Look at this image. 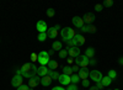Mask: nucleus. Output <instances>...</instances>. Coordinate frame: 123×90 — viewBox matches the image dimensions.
<instances>
[{"mask_svg":"<svg viewBox=\"0 0 123 90\" xmlns=\"http://www.w3.org/2000/svg\"><path fill=\"white\" fill-rule=\"evenodd\" d=\"M21 74H22V77L31 79L37 74V67L33 63H26L21 68Z\"/></svg>","mask_w":123,"mask_h":90,"instance_id":"nucleus-1","label":"nucleus"},{"mask_svg":"<svg viewBox=\"0 0 123 90\" xmlns=\"http://www.w3.org/2000/svg\"><path fill=\"white\" fill-rule=\"evenodd\" d=\"M75 31L71 27H64L63 30H62V39H63L64 42H68L70 41L71 38L75 37Z\"/></svg>","mask_w":123,"mask_h":90,"instance_id":"nucleus-2","label":"nucleus"},{"mask_svg":"<svg viewBox=\"0 0 123 90\" xmlns=\"http://www.w3.org/2000/svg\"><path fill=\"white\" fill-rule=\"evenodd\" d=\"M89 62H90V59L84 54V56H78L76 58H75V63H76V65L80 68H86L87 65H89Z\"/></svg>","mask_w":123,"mask_h":90,"instance_id":"nucleus-3","label":"nucleus"},{"mask_svg":"<svg viewBox=\"0 0 123 90\" xmlns=\"http://www.w3.org/2000/svg\"><path fill=\"white\" fill-rule=\"evenodd\" d=\"M49 61H50V56L48 54V52L42 51V52L38 53V63L41 65H47Z\"/></svg>","mask_w":123,"mask_h":90,"instance_id":"nucleus-4","label":"nucleus"},{"mask_svg":"<svg viewBox=\"0 0 123 90\" xmlns=\"http://www.w3.org/2000/svg\"><path fill=\"white\" fill-rule=\"evenodd\" d=\"M67 51H68V56H70L71 58H76L78 56H80V48L79 47H68L67 46Z\"/></svg>","mask_w":123,"mask_h":90,"instance_id":"nucleus-5","label":"nucleus"},{"mask_svg":"<svg viewBox=\"0 0 123 90\" xmlns=\"http://www.w3.org/2000/svg\"><path fill=\"white\" fill-rule=\"evenodd\" d=\"M89 78H91V80H94L96 83H100L101 79H102V73L98 72V71H91Z\"/></svg>","mask_w":123,"mask_h":90,"instance_id":"nucleus-6","label":"nucleus"},{"mask_svg":"<svg viewBox=\"0 0 123 90\" xmlns=\"http://www.w3.org/2000/svg\"><path fill=\"white\" fill-rule=\"evenodd\" d=\"M11 85L15 86V88H20L24 85V82H22V77L21 75H15L11 80Z\"/></svg>","mask_w":123,"mask_h":90,"instance_id":"nucleus-7","label":"nucleus"},{"mask_svg":"<svg viewBox=\"0 0 123 90\" xmlns=\"http://www.w3.org/2000/svg\"><path fill=\"white\" fill-rule=\"evenodd\" d=\"M36 28L39 31V33H42V32H47L48 26H47L46 21H43V20H39V21L37 22V25H36Z\"/></svg>","mask_w":123,"mask_h":90,"instance_id":"nucleus-8","label":"nucleus"},{"mask_svg":"<svg viewBox=\"0 0 123 90\" xmlns=\"http://www.w3.org/2000/svg\"><path fill=\"white\" fill-rule=\"evenodd\" d=\"M78 75H79V78L81 79V80H85V79H87L89 75H90V71L87 68H80Z\"/></svg>","mask_w":123,"mask_h":90,"instance_id":"nucleus-9","label":"nucleus"},{"mask_svg":"<svg viewBox=\"0 0 123 90\" xmlns=\"http://www.w3.org/2000/svg\"><path fill=\"white\" fill-rule=\"evenodd\" d=\"M73 25L76 26L78 28H81V27L85 26V22H84L83 17H80V16H74V17H73Z\"/></svg>","mask_w":123,"mask_h":90,"instance_id":"nucleus-10","label":"nucleus"},{"mask_svg":"<svg viewBox=\"0 0 123 90\" xmlns=\"http://www.w3.org/2000/svg\"><path fill=\"white\" fill-rule=\"evenodd\" d=\"M38 84H41V77L35 75V77H32V78L30 79V83H28V85H30V88H31V89L36 88Z\"/></svg>","mask_w":123,"mask_h":90,"instance_id":"nucleus-11","label":"nucleus"},{"mask_svg":"<svg viewBox=\"0 0 123 90\" xmlns=\"http://www.w3.org/2000/svg\"><path fill=\"white\" fill-rule=\"evenodd\" d=\"M58 80H59V83H60L62 85H68V84L71 83L70 77H69V75H65V74H60L59 78H58Z\"/></svg>","mask_w":123,"mask_h":90,"instance_id":"nucleus-12","label":"nucleus"},{"mask_svg":"<svg viewBox=\"0 0 123 90\" xmlns=\"http://www.w3.org/2000/svg\"><path fill=\"white\" fill-rule=\"evenodd\" d=\"M58 36V31L54 28V26L53 27H48V30H47V37L48 38H55Z\"/></svg>","mask_w":123,"mask_h":90,"instance_id":"nucleus-13","label":"nucleus"},{"mask_svg":"<svg viewBox=\"0 0 123 90\" xmlns=\"http://www.w3.org/2000/svg\"><path fill=\"white\" fill-rule=\"evenodd\" d=\"M48 72H49V69H48V67H46V65H41L39 68H37V74H38V77H39V75H41V77H44V75L48 74Z\"/></svg>","mask_w":123,"mask_h":90,"instance_id":"nucleus-14","label":"nucleus"},{"mask_svg":"<svg viewBox=\"0 0 123 90\" xmlns=\"http://www.w3.org/2000/svg\"><path fill=\"white\" fill-rule=\"evenodd\" d=\"M83 20H84V22H85V24H87V25H91V22L95 20V15L89 13V14H86V15L83 17Z\"/></svg>","mask_w":123,"mask_h":90,"instance_id":"nucleus-15","label":"nucleus"},{"mask_svg":"<svg viewBox=\"0 0 123 90\" xmlns=\"http://www.w3.org/2000/svg\"><path fill=\"white\" fill-rule=\"evenodd\" d=\"M41 83H42L43 86H48V85H50V83H52V78H50L49 75H44V77L41 78Z\"/></svg>","mask_w":123,"mask_h":90,"instance_id":"nucleus-16","label":"nucleus"},{"mask_svg":"<svg viewBox=\"0 0 123 90\" xmlns=\"http://www.w3.org/2000/svg\"><path fill=\"white\" fill-rule=\"evenodd\" d=\"M48 69L49 71H54V69H57L58 67H59V64H58V62L57 61H54V59H50V61L48 62Z\"/></svg>","mask_w":123,"mask_h":90,"instance_id":"nucleus-17","label":"nucleus"},{"mask_svg":"<svg viewBox=\"0 0 123 90\" xmlns=\"http://www.w3.org/2000/svg\"><path fill=\"white\" fill-rule=\"evenodd\" d=\"M74 38H75V41H76L78 46H81V45H84V43H85V37H84V36H81L80 33H76Z\"/></svg>","mask_w":123,"mask_h":90,"instance_id":"nucleus-18","label":"nucleus"},{"mask_svg":"<svg viewBox=\"0 0 123 90\" xmlns=\"http://www.w3.org/2000/svg\"><path fill=\"white\" fill-rule=\"evenodd\" d=\"M85 56H86L89 59H92V58H94V56H95V49L92 48V47L86 48V51H85Z\"/></svg>","mask_w":123,"mask_h":90,"instance_id":"nucleus-19","label":"nucleus"},{"mask_svg":"<svg viewBox=\"0 0 123 90\" xmlns=\"http://www.w3.org/2000/svg\"><path fill=\"white\" fill-rule=\"evenodd\" d=\"M63 74H65V75H69V77H71L74 73H73V69H71V67H69V65H65V67H63Z\"/></svg>","mask_w":123,"mask_h":90,"instance_id":"nucleus-20","label":"nucleus"},{"mask_svg":"<svg viewBox=\"0 0 123 90\" xmlns=\"http://www.w3.org/2000/svg\"><path fill=\"white\" fill-rule=\"evenodd\" d=\"M47 75H49L50 78H52V80H58V78H59V75H60V74H58V73H57V72H54V71H49Z\"/></svg>","mask_w":123,"mask_h":90,"instance_id":"nucleus-21","label":"nucleus"},{"mask_svg":"<svg viewBox=\"0 0 123 90\" xmlns=\"http://www.w3.org/2000/svg\"><path fill=\"white\" fill-rule=\"evenodd\" d=\"M111 79L106 75V77H102V79H101V83L104 84V86H108V85H111Z\"/></svg>","mask_w":123,"mask_h":90,"instance_id":"nucleus-22","label":"nucleus"},{"mask_svg":"<svg viewBox=\"0 0 123 90\" xmlns=\"http://www.w3.org/2000/svg\"><path fill=\"white\" fill-rule=\"evenodd\" d=\"M52 49H53V51H60V49H62V42L60 41H55L52 45Z\"/></svg>","mask_w":123,"mask_h":90,"instance_id":"nucleus-23","label":"nucleus"},{"mask_svg":"<svg viewBox=\"0 0 123 90\" xmlns=\"http://www.w3.org/2000/svg\"><path fill=\"white\" fill-rule=\"evenodd\" d=\"M70 79H71V83H73L74 85H76V84L80 83V78H79L78 74H73V75L70 77Z\"/></svg>","mask_w":123,"mask_h":90,"instance_id":"nucleus-24","label":"nucleus"},{"mask_svg":"<svg viewBox=\"0 0 123 90\" xmlns=\"http://www.w3.org/2000/svg\"><path fill=\"white\" fill-rule=\"evenodd\" d=\"M47 38H48V37H47V32H42V33H39V35H38V37H37V39H38L39 42H44Z\"/></svg>","mask_w":123,"mask_h":90,"instance_id":"nucleus-25","label":"nucleus"},{"mask_svg":"<svg viewBox=\"0 0 123 90\" xmlns=\"http://www.w3.org/2000/svg\"><path fill=\"white\" fill-rule=\"evenodd\" d=\"M111 80H113V79H116V77H117V72L115 71V69H111V71L108 72V75H107Z\"/></svg>","mask_w":123,"mask_h":90,"instance_id":"nucleus-26","label":"nucleus"},{"mask_svg":"<svg viewBox=\"0 0 123 90\" xmlns=\"http://www.w3.org/2000/svg\"><path fill=\"white\" fill-rule=\"evenodd\" d=\"M59 58H62V59H64V58H67V56H68V51L65 48H63V49H60L59 51Z\"/></svg>","mask_w":123,"mask_h":90,"instance_id":"nucleus-27","label":"nucleus"},{"mask_svg":"<svg viewBox=\"0 0 123 90\" xmlns=\"http://www.w3.org/2000/svg\"><path fill=\"white\" fill-rule=\"evenodd\" d=\"M67 45H68V47H78V43L75 41V38H71L70 41L67 42Z\"/></svg>","mask_w":123,"mask_h":90,"instance_id":"nucleus-28","label":"nucleus"},{"mask_svg":"<svg viewBox=\"0 0 123 90\" xmlns=\"http://www.w3.org/2000/svg\"><path fill=\"white\" fill-rule=\"evenodd\" d=\"M112 5H113V1H112V0H105L104 4H102L104 7H111Z\"/></svg>","mask_w":123,"mask_h":90,"instance_id":"nucleus-29","label":"nucleus"},{"mask_svg":"<svg viewBox=\"0 0 123 90\" xmlns=\"http://www.w3.org/2000/svg\"><path fill=\"white\" fill-rule=\"evenodd\" d=\"M47 16L48 17H53L54 16V10L50 7V9H47Z\"/></svg>","mask_w":123,"mask_h":90,"instance_id":"nucleus-30","label":"nucleus"},{"mask_svg":"<svg viewBox=\"0 0 123 90\" xmlns=\"http://www.w3.org/2000/svg\"><path fill=\"white\" fill-rule=\"evenodd\" d=\"M31 61H32V63L33 62H38V54L37 53H32V54H31Z\"/></svg>","mask_w":123,"mask_h":90,"instance_id":"nucleus-31","label":"nucleus"},{"mask_svg":"<svg viewBox=\"0 0 123 90\" xmlns=\"http://www.w3.org/2000/svg\"><path fill=\"white\" fill-rule=\"evenodd\" d=\"M81 31H83L84 33H87V32H90V25H85L84 27H81Z\"/></svg>","mask_w":123,"mask_h":90,"instance_id":"nucleus-32","label":"nucleus"},{"mask_svg":"<svg viewBox=\"0 0 123 90\" xmlns=\"http://www.w3.org/2000/svg\"><path fill=\"white\" fill-rule=\"evenodd\" d=\"M81 85L85 86V88H89L90 86V80H89V79H85V80L81 82Z\"/></svg>","mask_w":123,"mask_h":90,"instance_id":"nucleus-33","label":"nucleus"},{"mask_svg":"<svg viewBox=\"0 0 123 90\" xmlns=\"http://www.w3.org/2000/svg\"><path fill=\"white\" fill-rule=\"evenodd\" d=\"M102 9H104V6H102L101 4H96V5H95V10H96L97 13H101Z\"/></svg>","mask_w":123,"mask_h":90,"instance_id":"nucleus-34","label":"nucleus"},{"mask_svg":"<svg viewBox=\"0 0 123 90\" xmlns=\"http://www.w3.org/2000/svg\"><path fill=\"white\" fill-rule=\"evenodd\" d=\"M67 90H78V86L76 85H68V88H67Z\"/></svg>","mask_w":123,"mask_h":90,"instance_id":"nucleus-35","label":"nucleus"},{"mask_svg":"<svg viewBox=\"0 0 123 90\" xmlns=\"http://www.w3.org/2000/svg\"><path fill=\"white\" fill-rule=\"evenodd\" d=\"M17 90H31V88H28L27 85H22V86L17 88Z\"/></svg>","mask_w":123,"mask_h":90,"instance_id":"nucleus-36","label":"nucleus"},{"mask_svg":"<svg viewBox=\"0 0 123 90\" xmlns=\"http://www.w3.org/2000/svg\"><path fill=\"white\" fill-rule=\"evenodd\" d=\"M96 88H97L98 90H102V89H104L105 86H104V84H102V83L100 82V83H97V86H96Z\"/></svg>","mask_w":123,"mask_h":90,"instance_id":"nucleus-37","label":"nucleus"},{"mask_svg":"<svg viewBox=\"0 0 123 90\" xmlns=\"http://www.w3.org/2000/svg\"><path fill=\"white\" fill-rule=\"evenodd\" d=\"M71 69H73V73H75V72H79V67L78 65H74V67H71Z\"/></svg>","mask_w":123,"mask_h":90,"instance_id":"nucleus-38","label":"nucleus"},{"mask_svg":"<svg viewBox=\"0 0 123 90\" xmlns=\"http://www.w3.org/2000/svg\"><path fill=\"white\" fill-rule=\"evenodd\" d=\"M90 32H96V26L90 25Z\"/></svg>","mask_w":123,"mask_h":90,"instance_id":"nucleus-39","label":"nucleus"},{"mask_svg":"<svg viewBox=\"0 0 123 90\" xmlns=\"http://www.w3.org/2000/svg\"><path fill=\"white\" fill-rule=\"evenodd\" d=\"M67 62H68V64H73V62H74V59L71 58V57H69V58L67 59Z\"/></svg>","mask_w":123,"mask_h":90,"instance_id":"nucleus-40","label":"nucleus"},{"mask_svg":"<svg viewBox=\"0 0 123 90\" xmlns=\"http://www.w3.org/2000/svg\"><path fill=\"white\" fill-rule=\"evenodd\" d=\"M52 90H65L64 88H62V86H54Z\"/></svg>","mask_w":123,"mask_h":90,"instance_id":"nucleus-41","label":"nucleus"},{"mask_svg":"<svg viewBox=\"0 0 123 90\" xmlns=\"http://www.w3.org/2000/svg\"><path fill=\"white\" fill-rule=\"evenodd\" d=\"M118 63H119V64H121V65H123V57H122V58H119V59H118Z\"/></svg>","mask_w":123,"mask_h":90,"instance_id":"nucleus-42","label":"nucleus"},{"mask_svg":"<svg viewBox=\"0 0 123 90\" xmlns=\"http://www.w3.org/2000/svg\"><path fill=\"white\" fill-rule=\"evenodd\" d=\"M89 64H96V61L95 59H91V61L89 62Z\"/></svg>","mask_w":123,"mask_h":90,"instance_id":"nucleus-43","label":"nucleus"},{"mask_svg":"<svg viewBox=\"0 0 123 90\" xmlns=\"http://www.w3.org/2000/svg\"><path fill=\"white\" fill-rule=\"evenodd\" d=\"M54 28L57 30V31H59V30H60V25H55V26H54Z\"/></svg>","mask_w":123,"mask_h":90,"instance_id":"nucleus-44","label":"nucleus"},{"mask_svg":"<svg viewBox=\"0 0 123 90\" xmlns=\"http://www.w3.org/2000/svg\"><path fill=\"white\" fill-rule=\"evenodd\" d=\"M53 53H54V51H53V49H50V51L48 52V54H49V56H53Z\"/></svg>","mask_w":123,"mask_h":90,"instance_id":"nucleus-45","label":"nucleus"},{"mask_svg":"<svg viewBox=\"0 0 123 90\" xmlns=\"http://www.w3.org/2000/svg\"><path fill=\"white\" fill-rule=\"evenodd\" d=\"M90 90H98V89H97L96 86H91V88H90Z\"/></svg>","mask_w":123,"mask_h":90,"instance_id":"nucleus-46","label":"nucleus"},{"mask_svg":"<svg viewBox=\"0 0 123 90\" xmlns=\"http://www.w3.org/2000/svg\"><path fill=\"white\" fill-rule=\"evenodd\" d=\"M115 90H118V89H115Z\"/></svg>","mask_w":123,"mask_h":90,"instance_id":"nucleus-47","label":"nucleus"},{"mask_svg":"<svg viewBox=\"0 0 123 90\" xmlns=\"http://www.w3.org/2000/svg\"><path fill=\"white\" fill-rule=\"evenodd\" d=\"M108 90H112V89H108Z\"/></svg>","mask_w":123,"mask_h":90,"instance_id":"nucleus-48","label":"nucleus"}]
</instances>
